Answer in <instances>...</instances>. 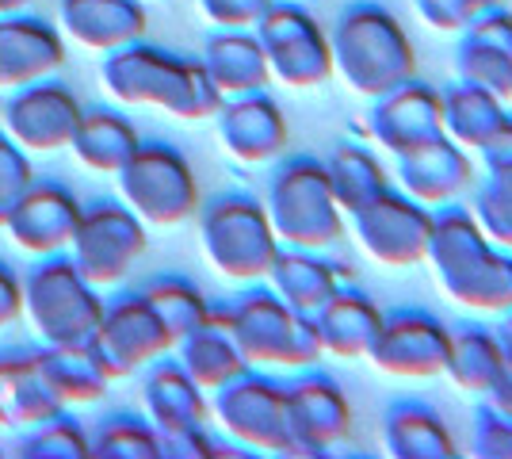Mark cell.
Returning a JSON list of instances; mask_svg holds the SVG:
<instances>
[{
    "label": "cell",
    "mask_w": 512,
    "mask_h": 459,
    "mask_svg": "<svg viewBox=\"0 0 512 459\" xmlns=\"http://www.w3.org/2000/svg\"><path fill=\"white\" fill-rule=\"evenodd\" d=\"M505 364V352H501V341L490 326H455L451 329V352H448V368L444 375H451V383L467 394H482L490 391V383L497 379Z\"/></svg>",
    "instance_id": "836d02e7"
},
{
    "label": "cell",
    "mask_w": 512,
    "mask_h": 459,
    "mask_svg": "<svg viewBox=\"0 0 512 459\" xmlns=\"http://www.w3.org/2000/svg\"><path fill=\"white\" fill-rule=\"evenodd\" d=\"M35 368L62 406L100 402L107 394V383H115L100 352L92 349V341L88 345H46L43 352H35Z\"/></svg>",
    "instance_id": "484cf974"
},
{
    "label": "cell",
    "mask_w": 512,
    "mask_h": 459,
    "mask_svg": "<svg viewBox=\"0 0 512 459\" xmlns=\"http://www.w3.org/2000/svg\"><path fill=\"white\" fill-rule=\"evenodd\" d=\"M268 280L283 303L299 314H318L329 303V295L341 287L337 264L325 261L318 249H295V245H279L276 261L268 268Z\"/></svg>",
    "instance_id": "4316f807"
},
{
    "label": "cell",
    "mask_w": 512,
    "mask_h": 459,
    "mask_svg": "<svg viewBox=\"0 0 512 459\" xmlns=\"http://www.w3.org/2000/svg\"><path fill=\"white\" fill-rule=\"evenodd\" d=\"M150 306L157 310V318L165 322V329L172 333V341H184L192 329H199L203 322H211V303L207 295L184 280V276H161L142 291Z\"/></svg>",
    "instance_id": "d590c367"
},
{
    "label": "cell",
    "mask_w": 512,
    "mask_h": 459,
    "mask_svg": "<svg viewBox=\"0 0 512 459\" xmlns=\"http://www.w3.org/2000/svg\"><path fill=\"white\" fill-rule=\"evenodd\" d=\"M348 219H352V230H356L367 257H375L386 268L425 264L432 207L417 203L406 192L386 188L375 199H367L360 211H352Z\"/></svg>",
    "instance_id": "7c38bea8"
},
{
    "label": "cell",
    "mask_w": 512,
    "mask_h": 459,
    "mask_svg": "<svg viewBox=\"0 0 512 459\" xmlns=\"http://www.w3.org/2000/svg\"><path fill=\"white\" fill-rule=\"evenodd\" d=\"M73 261L39 264L23 280V314L46 345H88L104 322V299Z\"/></svg>",
    "instance_id": "8992f818"
},
{
    "label": "cell",
    "mask_w": 512,
    "mask_h": 459,
    "mask_svg": "<svg viewBox=\"0 0 512 459\" xmlns=\"http://www.w3.org/2000/svg\"><path fill=\"white\" fill-rule=\"evenodd\" d=\"M493 333H497V341H501L505 360H512V310H505V314H501V322L493 326Z\"/></svg>",
    "instance_id": "f907efd6"
},
{
    "label": "cell",
    "mask_w": 512,
    "mask_h": 459,
    "mask_svg": "<svg viewBox=\"0 0 512 459\" xmlns=\"http://www.w3.org/2000/svg\"><path fill=\"white\" fill-rule=\"evenodd\" d=\"M490 406H497V410H505V414H512V360H505L501 364V372H497V379L490 383V391L482 394Z\"/></svg>",
    "instance_id": "c3c4849f"
},
{
    "label": "cell",
    "mask_w": 512,
    "mask_h": 459,
    "mask_svg": "<svg viewBox=\"0 0 512 459\" xmlns=\"http://www.w3.org/2000/svg\"><path fill=\"white\" fill-rule=\"evenodd\" d=\"M35 0H0V16H16L23 8H31Z\"/></svg>",
    "instance_id": "816d5d0a"
},
{
    "label": "cell",
    "mask_w": 512,
    "mask_h": 459,
    "mask_svg": "<svg viewBox=\"0 0 512 459\" xmlns=\"http://www.w3.org/2000/svg\"><path fill=\"white\" fill-rule=\"evenodd\" d=\"M81 215H85V207L77 203L73 192H65L62 184H31L8 211L4 230L12 234V241L23 253L54 257V253L69 249Z\"/></svg>",
    "instance_id": "ac0fdd59"
},
{
    "label": "cell",
    "mask_w": 512,
    "mask_h": 459,
    "mask_svg": "<svg viewBox=\"0 0 512 459\" xmlns=\"http://www.w3.org/2000/svg\"><path fill=\"white\" fill-rule=\"evenodd\" d=\"M104 88L130 108H161L176 119H214L226 96L218 92L203 62L180 58L150 43L111 50L104 62Z\"/></svg>",
    "instance_id": "6da1fadb"
},
{
    "label": "cell",
    "mask_w": 512,
    "mask_h": 459,
    "mask_svg": "<svg viewBox=\"0 0 512 459\" xmlns=\"http://www.w3.org/2000/svg\"><path fill=\"white\" fill-rule=\"evenodd\" d=\"M383 448L394 459H451L455 437L425 398H394L383 414Z\"/></svg>",
    "instance_id": "603a6c76"
},
{
    "label": "cell",
    "mask_w": 512,
    "mask_h": 459,
    "mask_svg": "<svg viewBox=\"0 0 512 459\" xmlns=\"http://www.w3.org/2000/svg\"><path fill=\"white\" fill-rule=\"evenodd\" d=\"M264 207L279 245L325 253L344 238V211L318 157H287L272 173Z\"/></svg>",
    "instance_id": "277c9868"
},
{
    "label": "cell",
    "mask_w": 512,
    "mask_h": 459,
    "mask_svg": "<svg viewBox=\"0 0 512 459\" xmlns=\"http://www.w3.org/2000/svg\"><path fill=\"white\" fill-rule=\"evenodd\" d=\"M199 8L214 27H256L272 0H199Z\"/></svg>",
    "instance_id": "f6af8a7d"
},
{
    "label": "cell",
    "mask_w": 512,
    "mask_h": 459,
    "mask_svg": "<svg viewBox=\"0 0 512 459\" xmlns=\"http://www.w3.org/2000/svg\"><path fill=\"white\" fill-rule=\"evenodd\" d=\"M176 352H180V368L192 375L203 391H218V387H226L230 379H237L245 368H253V364L241 356V349L234 345L230 329L222 326L214 314H211V322H203V326L192 329L184 341H176Z\"/></svg>",
    "instance_id": "1f68e13d"
},
{
    "label": "cell",
    "mask_w": 512,
    "mask_h": 459,
    "mask_svg": "<svg viewBox=\"0 0 512 459\" xmlns=\"http://www.w3.org/2000/svg\"><path fill=\"white\" fill-rule=\"evenodd\" d=\"M421 20L436 31H448V35H459L470 20H474V8L470 0H413Z\"/></svg>",
    "instance_id": "bcb514c9"
},
{
    "label": "cell",
    "mask_w": 512,
    "mask_h": 459,
    "mask_svg": "<svg viewBox=\"0 0 512 459\" xmlns=\"http://www.w3.org/2000/svg\"><path fill=\"white\" fill-rule=\"evenodd\" d=\"M31 184H35V173H31L27 150L0 131V226H4L8 211L16 207V199H20Z\"/></svg>",
    "instance_id": "b9f144b4"
},
{
    "label": "cell",
    "mask_w": 512,
    "mask_h": 459,
    "mask_svg": "<svg viewBox=\"0 0 512 459\" xmlns=\"http://www.w3.org/2000/svg\"><path fill=\"white\" fill-rule=\"evenodd\" d=\"M470 211L493 245L512 249V161L486 165V176L474 180Z\"/></svg>",
    "instance_id": "8d00e7d4"
},
{
    "label": "cell",
    "mask_w": 512,
    "mask_h": 459,
    "mask_svg": "<svg viewBox=\"0 0 512 459\" xmlns=\"http://www.w3.org/2000/svg\"><path fill=\"white\" fill-rule=\"evenodd\" d=\"M314 326L325 345V356L360 360L367 356L375 333L383 326V310L371 303V295H363L360 287L341 284L329 295V303L314 314Z\"/></svg>",
    "instance_id": "d4e9b609"
},
{
    "label": "cell",
    "mask_w": 512,
    "mask_h": 459,
    "mask_svg": "<svg viewBox=\"0 0 512 459\" xmlns=\"http://www.w3.org/2000/svg\"><path fill=\"white\" fill-rule=\"evenodd\" d=\"M218 456H237V452H230L218 440L207 437L203 425H192V429H180V433H165L161 437V459H218Z\"/></svg>",
    "instance_id": "7bdbcfd3"
},
{
    "label": "cell",
    "mask_w": 512,
    "mask_h": 459,
    "mask_svg": "<svg viewBox=\"0 0 512 459\" xmlns=\"http://www.w3.org/2000/svg\"><path fill=\"white\" fill-rule=\"evenodd\" d=\"M455 73L467 85H478L486 88V92H493V96H501V100H512V54L501 50V46L478 43V39L459 35Z\"/></svg>",
    "instance_id": "74e56055"
},
{
    "label": "cell",
    "mask_w": 512,
    "mask_h": 459,
    "mask_svg": "<svg viewBox=\"0 0 512 459\" xmlns=\"http://www.w3.org/2000/svg\"><path fill=\"white\" fill-rule=\"evenodd\" d=\"M493 4H505V0H470V8H474V16H478V12H486V8H493Z\"/></svg>",
    "instance_id": "f5cc1de1"
},
{
    "label": "cell",
    "mask_w": 512,
    "mask_h": 459,
    "mask_svg": "<svg viewBox=\"0 0 512 459\" xmlns=\"http://www.w3.org/2000/svg\"><path fill=\"white\" fill-rule=\"evenodd\" d=\"M203 69L211 73L222 96H241V92H260L272 85L268 54L256 39L253 27H222L218 35L203 46Z\"/></svg>",
    "instance_id": "cb8c5ba5"
},
{
    "label": "cell",
    "mask_w": 512,
    "mask_h": 459,
    "mask_svg": "<svg viewBox=\"0 0 512 459\" xmlns=\"http://www.w3.org/2000/svg\"><path fill=\"white\" fill-rule=\"evenodd\" d=\"M0 108H4V104H0Z\"/></svg>",
    "instance_id": "db71d44e"
},
{
    "label": "cell",
    "mask_w": 512,
    "mask_h": 459,
    "mask_svg": "<svg viewBox=\"0 0 512 459\" xmlns=\"http://www.w3.org/2000/svg\"><path fill=\"white\" fill-rule=\"evenodd\" d=\"M253 31L268 54L272 81H283L287 88H318L333 81L337 69L329 31L302 4L272 0V8L256 20Z\"/></svg>",
    "instance_id": "9c48e42d"
},
{
    "label": "cell",
    "mask_w": 512,
    "mask_h": 459,
    "mask_svg": "<svg viewBox=\"0 0 512 459\" xmlns=\"http://www.w3.org/2000/svg\"><path fill=\"white\" fill-rule=\"evenodd\" d=\"M146 222L127 203H96L81 215L77 234L69 241L73 264L92 287H111L127 276L146 253Z\"/></svg>",
    "instance_id": "30bf717a"
},
{
    "label": "cell",
    "mask_w": 512,
    "mask_h": 459,
    "mask_svg": "<svg viewBox=\"0 0 512 459\" xmlns=\"http://www.w3.org/2000/svg\"><path fill=\"white\" fill-rule=\"evenodd\" d=\"M23 314V284L12 276V268L0 264V329L16 326Z\"/></svg>",
    "instance_id": "7dc6e473"
},
{
    "label": "cell",
    "mask_w": 512,
    "mask_h": 459,
    "mask_svg": "<svg viewBox=\"0 0 512 459\" xmlns=\"http://www.w3.org/2000/svg\"><path fill=\"white\" fill-rule=\"evenodd\" d=\"M218 138L230 157L241 165H264L276 161L287 150V119L279 104L260 88V92H241V96H226V104L218 108Z\"/></svg>",
    "instance_id": "d6986e66"
},
{
    "label": "cell",
    "mask_w": 512,
    "mask_h": 459,
    "mask_svg": "<svg viewBox=\"0 0 512 459\" xmlns=\"http://www.w3.org/2000/svg\"><path fill=\"white\" fill-rule=\"evenodd\" d=\"M142 146V138L134 131V123L115 115V111H85L77 134L69 142L73 157L92 169V173H119L130 161V153Z\"/></svg>",
    "instance_id": "d6a6232c"
},
{
    "label": "cell",
    "mask_w": 512,
    "mask_h": 459,
    "mask_svg": "<svg viewBox=\"0 0 512 459\" xmlns=\"http://www.w3.org/2000/svg\"><path fill=\"white\" fill-rule=\"evenodd\" d=\"M329 43H333V69L348 81V88H356L367 100L417 77L413 39L406 35L402 20L375 0L348 4L329 31Z\"/></svg>",
    "instance_id": "7a4b0ae2"
},
{
    "label": "cell",
    "mask_w": 512,
    "mask_h": 459,
    "mask_svg": "<svg viewBox=\"0 0 512 459\" xmlns=\"http://www.w3.org/2000/svg\"><path fill=\"white\" fill-rule=\"evenodd\" d=\"M146 8L138 0H62V31L85 50L111 54L146 39Z\"/></svg>",
    "instance_id": "44dd1931"
},
{
    "label": "cell",
    "mask_w": 512,
    "mask_h": 459,
    "mask_svg": "<svg viewBox=\"0 0 512 459\" xmlns=\"http://www.w3.org/2000/svg\"><path fill=\"white\" fill-rule=\"evenodd\" d=\"M325 173H329L333 196H337L344 215L360 211L367 199H375L379 192L390 188V176H386L383 161L367 146H360V142H341L337 150L325 157Z\"/></svg>",
    "instance_id": "e575fe53"
},
{
    "label": "cell",
    "mask_w": 512,
    "mask_h": 459,
    "mask_svg": "<svg viewBox=\"0 0 512 459\" xmlns=\"http://www.w3.org/2000/svg\"><path fill=\"white\" fill-rule=\"evenodd\" d=\"M470 456L478 459H512V414L482 402L474 410V433H470Z\"/></svg>",
    "instance_id": "60d3db41"
},
{
    "label": "cell",
    "mask_w": 512,
    "mask_h": 459,
    "mask_svg": "<svg viewBox=\"0 0 512 459\" xmlns=\"http://www.w3.org/2000/svg\"><path fill=\"white\" fill-rule=\"evenodd\" d=\"M440 287L459 306L482 310V314H505L512 310V249L490 245L478 261L459 268L455 276H444Z\"/></svg>",
    "instance_id": "4dcf8cb0"
},
{
    "label": "cell",
    "mask_w": 512,
    "mask_h": 459,
    "mask_svg": "<svg viewBox=\"0 0 512 459\" xmlns=\"http://www.w3.org/2000/svg\"><path fill=\"white\" fill-rule=\"evenodd\" d=\"M283 387H287V421L299 444V459H318L341 448L352 433V402L341 383L329 372H318L314 364L302 368Z\"/></svg>",
    "instance_id": "4fadbf2b"
},
{
    "label": "cell",
    "mask_w": 512,
    "mask_h": 459,
    "mask_svg": "<svg viewBox=\"0 0 512 459\" xmlns=\"http://www.w3.org/2000/svg\"><path fill=\"white\" fill-rule=\"evenodd\" d=\"M81 100L65 85L54 81H39V85H23L4 108V134L12 142H20L27 153H54L69 150L77 123H81Z\"/></svg>",
    "instance_id": "9a60e30c"
},
{
    "label": "cell",
    "mask_w": 512,
    "mask_h": 459,
    "mask_svg": "<svg viewBox=\"0 0 512 459\" xmlns=\"http://www.w3.org/2000/svg\"><path fill=\"white\" fill-rule=\"evenodd\" d=\"M451 352V326L421 306L386 310L383 326L375 333L367 360L386 375L402 379H432L444 375Z\"/></svg>",
    "instance_id": "8fae6325"
},
{
    "label": "cell",
    "mask_w": 512,
    "mask_h": 459,
    "mask_svg": "<svg viewBox=\"0 0 512 459\" xmlns=\"http://www.w3.org/2000/svg\"><path fill=\"white\" fill-rule=\"evenodd\" d=\"M459 35L478 39V43L501 46V50H509L512 54V8L509 4H493V8H486V12H478Z\"/></svg>",
    "instance_id": "ee69618b"
},
{
    "label": "cell",
    "mask_w": 512,
    "mask_h": 459,
    "mask_svg": "<svg viewBox=\"0 0 512 459\" xmlns=\"http://www.w3.org/2000/svg\"><path fill=\"white\" fill-rule=\"evenodd\" d=\"M398 180L402 192L413 196L425 207H444V203H459L474 188V161L470 150H463L455 138L440 131L421 146L398 157Z\"/></svg>",
    "instance_id": "e0dca14e"
},
{
    "label": "cell",
    "mask_w": 512,
    "mask_h": 459,
    "mask_svg": "<svg viewBox=\"0 0 512 459\" xmlns=\"http://www.w3.org/2000/svg\"><path fill=\"white\" fill-rule=\"evenodd\" d=\"M142 406L161 437L192 425H207L211 417L207 391L180 368V360H153V372L142 383Z\"/></svg>",
    "instance_id": "7402d4cb"
},
{
    "label": "cell",
    "mask_w": 512,
    "mask_h": 459,
    "mask_svg": "<svg viewBox=\"0 0 512 459\" xmlns=\"http://www.w3.org/2000/svg\"><path fill=\"white\" fill-rule=\"evenodd\" d=\"M211 410L218 417V425L237 444L256 448V452H272V456L299 459V444L291 437V421H287V387L272 375L245 368L237 379L214 391Z\"/></svg>",
    "instance_id": "ba28073f"
},
{
    "label": "cell",
    "mask_w": 512,
    "mask_h": 459,
    "mask_svg": "<svg viewBox=\"0 0 512 459\" xmlns=\"http://www.w3.org/2000/svg\"><path fill=\"white\" fill-rule=\"evenodd\" d=\"M367 131L383 150L402 157L413 146H421L444 131V92L409 77L406 85L390 88V92L371 100Z\"/></svg>",
    "instance_id": "2e32d148"
},
{
    "label": "cell",
    "mask_w": 512,
    "mask_h": 459,
    "mask_svg": "<svg viewBox=\"0 0 512 459\" xmlns=\"http://www.w3.org/2000/svg\"><path fill=\"white\" fill-rule=\"evenodd\" d=\"M65 406L43 383L35 368V352H8L0 356V425H43L58 417Z\"/></svg>",
    "instance_id": "83f0119b"
},
{
    "label": "cell",
    "mask_w": 512,
    "mask_h": 459,
    "mask_svg": "<svg viewBox=\"0 0 512 459\" xmlns=\"http://www.w3.org/2000/svg\"><path fill=\"white\" fill-rule=\"evenodd\" d=\"M199 241H203L207 261L237 284L268 280V268L279 253L268 207L245 192H226L203 207Z\"/></svg>",
    "instance_id": "5b68a950"
},
{
    "label": "cell",
    "mask_w": 512,
    "mask_h": 459,
    "mask_svg": "<svg viewBox=\"0 0 512 459\" xmlns=\"http://www.w3.org/2000/svg\"><path fill=\"white\" fill-rule=\"evenodd\" d=\"M88 459H161V433L150 421L115 417L92 437V456Z\"/></svg>",
    "instance_id": "f35d334b"
},
{
    "label": "cell",
    "mask_w": 512,
    "mask_h": 459,
    "mask_svg": "<svg viewBox=\"0 0 512 459\" xmlns=\"http://www.w3.org/2000/svg\"><path fill=\"white\" fill-rule=\"evenodd\" d=\"M482 157H486V165H497V161H512V111H509V119L497 127V134H493L490 142H486Z\"/></svg>",
    "instance_id": "681fc988"
},
{
    "label": "cell",
    "mask_w": 512,
    "mask_h": 459,
    "mask_svg": "<svg viewBox=\"0 0 512 459\" xmlns=\"http://www.w3.org/2000/svg\"><path fill=\"white\" fill-rule=\"evenodd\" d=\"M505 119H509V100L493 96L486 88L467 85V81L444 88V134L455 138L463 150L482 153Z\"/></svg>",
    "instance_id": "f546056e"
},
{
    "label": "cell",
    "mask_w": 512,
    "mask_h": 459,
    "mask_svg": "<svg viewBox=\"0 0 512 459\" xmlns=\"http://www.w3.org/2000/svg\"><path fill=\"white\" fill-rule=\"evenodd\" d=\"M115 176L123 203L146 226H180L199 211V180L192 165L165 142H142Z\"/></svg>",
    "instance_id": "52a82bcc"
},
{
    "label": "cell",
    "mask_w": 512,
    "mask_h": 459,
    "mask_svg": "<svg viewBox=\"0 0 512 459\" xmlns=\"http://www.w3.org/2000/svg\"><path fill=\"white\" fill-rule=\"evenodd\" d=\"M20 459H88L92 456V440L81 433L77 421H69L65 410L58 417H50L43 425H35V433L23 440Z\"/></svg>",
    "instance_id": "ab89813d"
},
{
    "label": "cell",
    "mask_w": 512,
    "mask_h": 459,
    "mask_svg": "<svg viewBox=\"0 0 512 459\" xmlns=\"http://www.w3.org/2000/svg\"><path fill=\"white\" fill-rule=\"evenodd\" d=\"M493 241L486 238V230L478 226L470 207L459 203H444L432 207V226H428V253L425 264H432L436 280L455 276L459 268H467L470 261H478Z\"/></svg>",
    "instance_id": "f1b7e54d"
},
{
    "label": "cell",
    "mask_w": 512,
    "mask_h": 459,
    "mask_svg": "<svg viewBox=\"0 0 512 459\" xmlns=\"http://www.w3.org/2000/svg\"><path fill=\"white\" fill-rule=\"evenodd\" d=\"M65 66V43L58 27L35 16H0V88H23L50 81Z\"/></svg>",
    "instance_id": "ffe728a7"
},
{
    "label": "cell",
    "mask_w": 512,
    "mask_h": 459,
    "mask_svg": "<svg viewBox=\"0 0 512 459\" xmlns=\"http://www.w3.org/2000/svg\"><path fill=\"white\" fill-rule=\"evenodd\" d=\"M92 349L100 352L111 379H123V375L161 360L165 352L176 349V341L146 295H127L119 303L104 306V322L92 337Z\"/></svg>",
    "instance_id": "5bb4252c"
},
{
    "label": "cell",
    "mask_w": 512,
    "mask_h": 459,
    "mask_svg": "<svg viewBox=\"0 0 512 459\" xmlns=\"http://www.w3.org/2000/svg\"><path fill=\"white\" fill-rule=\"evenodd\" d=\"M211 314L230 329L234 345L249 364H279L302 372L325 356L314 314L291 310L272 287H253L234 303L211 306Z\"/></svg>",
    "instance_id": "3957f363"
}]
</instances>
